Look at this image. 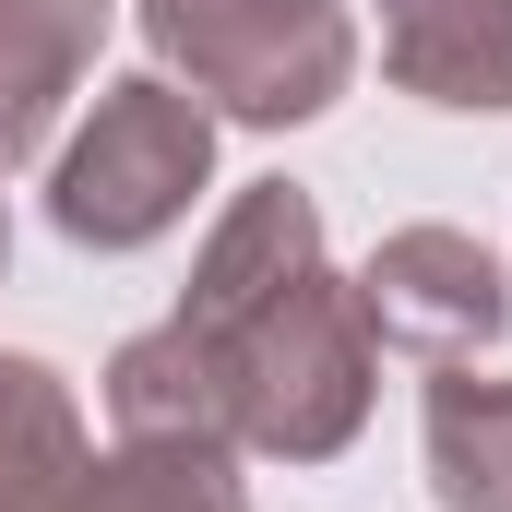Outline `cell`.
Segmentation results:
<instances>
[{
	"instance_id": "obj_9",
	"label": "cell",
	"mask_w": 512,
	"mask_h": 512,
	"mask_svg": "<svg viewBox=\"0 0 512 512\" xmlns=\"http://www.w3.org/2000/svg\"><path fill=\"white\" fill-rule=\"evenodd\" d=\"M429 501L512 512V382H477V358L429 382Z\"/></svg>"
},
{
	"instance_id": "obj_6",
	"label": "cell",
	"mask_w": 512,
	"mask_h": 512,
	"mask_svg": "<svg viewBox=\"0 0 512 512\" xmlns=\"http://www.w3.org/2000/svg\"><path fill=\"white\" fill-rule=\"evenodd\" d=\"M108 12H120V0H0V179H12L24 155H48L60 96L84 84Z\"/></svg>"
},
{
	"instance_id": "obj_5",
	"label": "cell",
	"mask_w": 512,
	"mask_h": 512,
	"mask_svg": "<svg viewBox=\"0 0 512 512\" xmlns=\"http://www.w3.org/2000/svg\"><path fill=\"white\" fill-rule=\"evenodd\" d=\"M382 72L417 108L501 120L512 108V0H382Z\"/></svg>"
},
{
	"instance_id": "obj_8",
	"label": "cell",
	"mask_w": 512,
	"mask_h": 512,
	"mask_svg": "<svg viewBox=\"0 0 512 512\" xmlns=\"http://www.w3.org/2000/svg\"><path fill=\"white\" fill-rule=\"evenodd\" d=\"M108 417H120V441H227V370H215V346L167 310L155 334H131L108 358Z\"/></svg>"
},
{
	"instance_id": "obj_2",
	"label": "cell",
	"mask_w": 512,
	"mask_h": 512,
	"mask_svg": "<svg viewBox=\"0 0 512 512\" xmlns=\"http://www.w3.org/2000/svg\"><path fill=\"white\" fill-rule=\"evenodd\" d=\"M167 84H191L239 131H298L358 84L346 0H131Z\"/></svg>"
},
{
	"instance_id": "obj_1",
	"label": "cell",
	"mask_w": 512,
	"mask_h": 512,
	"mask_svg": "<svg viewBox=\"0 0 512 512\" xmlns=\"http://www.w3.org/2000/svg\"><path fill=\"white\" fill-rule=\"evenodd\" d=\"M227 370V441L262 465H334L358 429H370V393H382V346L358 322V286L334 262L286 274L274 298L227 310V322H191Z\"/></svg>"
},
{
	"instance_id": "obj_4",
	"label": "cell",
	"mask_w": 512,
	"mask_h": 512,
	"mask_svg": "<svg viewBox=\"0 0 512 512\" xmlns=\"http://www.w3.org/2000/svg\"><path fill=\"white\" fill-rule=\"evenodd\" d=\"M346 286H358L370 346L417 358V370H465L512 334V286L489 262V239H465V227H393Z\"/></svg>"
},
{
	"instance_id": "obj_3",
	"label": "cell",
	"mask_w": 512,
	"mask_h": 512,
	"mask_svg": "<svg viewBox=\"0 0 512 512\" xmlns=\"http://www.w3.org/2000/svg\"><path fill=\"white\" fill-rule=\"evenodd\" d=\"M203 179H215V108L191 84H167V72H131V84L96 96V120L60 143L48 227L72 251H155L191 215Z\"/></svg>"
},
{
	"instance_id": "obj_7",
	"label": "cell",
	"mask_w": 512,
	"mask_h": 512,
	"mask_svg": "<svg viewBox=\"0 0 512 512\" xmlns=\"http://www.w3.org/2000/svg\"><path fill=\"white\" fill-rule=\"evenodd\" d=\"M84 477H96V441L72 382L0 346V512H84Z\"/></svg>"
},
{
	"instance_id": "obj_11",
	"label": "cell",
	"mask_w": 512,
	"mask_h": 512,
	"mask_svg": "<svg viewBox=\"0 0 512 512\" xmlns=\"http://www.w3.org/2000/svg\"><path fill=\"white\" fill-rule=\"evenodd\" d=\"M0 274H12V203H0Z\"/></svg>"
},
{
	"instance_id": "obj_10",
	"label": "cell",
	"mask_w": 512,
	"mask_h": 512,
	"mask_svg": "<svg viewBox=\"0 0 512 512\" xmlns=\"http://www.w3.org/2000/svg\"><path fill=\"white\" fill-rule=\"evenodd\" d=\"M84 512H251V477L239 441H120L84 477Z\"/></svg>"
}]
</instances>
